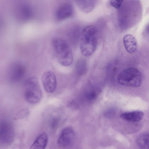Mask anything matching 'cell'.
<instances>
[{
	"mask_svg": "<svg viewBox=\"0 0 149 149\" xmlns=\"http://www.w3.org/2000/svg\"><path fill=\"white\" fill-rule=\"evenodd\" d=\"M98 30L94 26L85 28L80 37L79 47L82 55L85 56L91 55L95 50L97 44Z\"/></svg>",
	"mask_w": 149,
	"mask_h": 149,
	"instance_id": "6da1fadb",
	"label": "cell"
},
{
	"mask_svg": "<svg viewBox=\"0 0 149 149\" xmlns=\"http://www.w3.org/2000/svg\"><path fill=\"white\" fill-rule=\"evenodd\" d=\"M52 44L60 64L63 66H68L73 62V56L71 50L67 42L59 38L54 39Z\"/></svg>",
	"mask_w": 149,
	"mask_h": 149,
	"instance_id": "7a4b0ae2",
	"label": "cell"
},
{
	"mask_svg": "<svg viewBox=\"0 0 149 149\" xmlns=\"http://www.w3.org/2000/svg\"><path fill=\"white\" fill-rule=\"evenodd\" d=\"M142 75L137 69L133 67L126 68L118 74V80L119 83L123 86L138 87L141 85Z\"/></svg>",
	"mask_w": 149,
	"mask_h": 149,
	"instance_id": "3957f363",
	"label": "cell"
},
{
	"mask_svg": "<svg viewBox=\"0 0 149 149\" xmlns=\"http://www.w3.org/2000/svg\"><path fill=\"white\" fill-rule=\"evenodd\" d=\"M24 93L25 100L30 103L34 104L40 101L42 93L36 78L31 77L27 80L25 84Z\"/></svg>",
	"mask_w": 149,
	"mask_h": 149,
	"instance_id": "277c9868",
	"label": "cell"
},
{
	"mask_svg": "<svg viewBox=\"0 0 149 149\" xmlns=\"http://www.w3.org/2000/svg\"><path fill=\"white\" fill-rule=\"evenodd\" d=\"M15 130L13 124L8 120L1 121L0 125V143L3 146H8L13 142Z\"/></svg>",
	"mask_w": 149,
	"mask_h": 149,
	"instance_id": "5b68a950",
	"label": "cell"
},
{
	"mask_svg": "<svg viewBox=\"0 0 149 149\" xmlns=\"http://www.w3.org/2000/svg\"><path fill=\"white\" fill-rule=\"evenodd\" d=\"M25 66L20 62L15 63L12 65L9 70V77L10 80L14 82L22 80L26 74Z\"/></svg>",
	"mask_w": 149,
	"mask_h": 149,
	"instance_id": "8992f818",
	"label": "cell"
},
{
	"mask_svg": "<svg viewBox=\"0 0 149 149\" xmlns=\"http://www.w3.org/2000/svg\"><path fill=\"white\" fill-rule=\"evenodd\" d=\"M41 79L45 91L49 93L54 92L57 86L56 77L54 73L49 71L46 72L42 74Z\"/></svg>",
	"mask_w": 149,
	"mask_h": 149,
	"instance_id": "52a82bcc",
	"label": "cell"
},
{
	"mask_svg": "<svg viewBox=\"0 0 149 149\" xmlns=\"http://www.w3.org/2000/svg\"><path fill=\"white\" fill-rule=\"evenodd\" d=\"M74 136L73 129L70 127H66L61 132L58 139L57 144L61 148L68 147L73 143Z\"/></svg>",
	"mask_w": 149,
	"mask_h": 149,
	"instance_id": "ba28073f",
	"label": "cell"
},
{
	"mask_svg": "<svg viewBox=\"0 0 149 149\" xmlns=\"http://www.w3.org/2000/svg\"><path fill=\"white\" fill-rule=\"evenodd\" d=\"M73 12L72 6L68 3H65L60 6L57 10L56 17L58 20H63L70 17Z\"/></svg>",
	"mask_w": 149,
	"mask_h": 149,
	"instance_id": "9c48e42d",
	"label": "cell"
},
{
	"mask_svg": "<svg viewBox=\"0 0 149 149\" xmlns=\"http://www.w3.org/2000/svg\"><path fill=\"white\" fill-rule=\"evenodd\" d=\"M123 43L125 49L128 53L135 52L137 48V42L136 38L130 34L125 35L123 38Z\"/></svg>",
	"mask_w": 149,
	"mask_h": 149,
	"instance_id": "30bf717a",
	"label": "cell"
},
{
	"mask_svg": "<svg viewBox=\"0 0 149 149\" xmlns=\"http://www.w3.org/2000/svg\"><path fill=\"white\" fill-rule=\"evenodd\" d=\"M143 116V113L140 111L125 112L120 115V117L122 119L130 122H139L142 119Z\"/></svg>",
	"mask_w": 149,
	"mask_h": 149,
	"instance_id": "8fae6325",
	"label": "cell"
},
{
	"mask_svg": "<svg viewBox=\"0 0 149 149\" xmlns=\"http://www.w3.org/2000/svg\"><path fill=\"white\" fill-rule=\"evenodd\" d=\"M48 141L47 134L43 132L39 135L31 146V149H44L45 148Z\"/></svg>",
	"mask_w": 149,
	"mask_h": 149,
	"instance_id": "7c38bea8",
	"label": "cell"
},
{
	"mask_svg": "<svg viewBox=\"0 0 149 149\" xmlns=\"http://www.w3.org/2000/svg\"><path fill=\"white\" fill-rule=\"evenodd\" d=\"M75 0L79 8L86 13L91 11L95 7V0Z\"/></svg>",
	"mask_w": 149,
	"mask_h": 149,
	"instance_id": "4fadbf2b",
	"label": "cell"
},
{
	"mask_svg": "<svg viewBox=\"0 0 149 149\" xmlns=\"http://www.w3.org/2000/svg\"><path fill=\"white\" fill-rule=\"evenodd\" d=\"M136 141L140 148L149 149V134L145 133L139 135L137 137Z\"/></svg>",
	"mask_w": 149,
	"mask_h": 149,
	"instance_id": "5bb4252c",
	"label": "cell"
},
{
	"mask_svg": "<svg viewBox=\"0 0 149 149\" xmlns=\"http://www.w3.org/2000/svg\"><path fill=\"white\" fill-rule=\"evenodd\" d=\"M19 10V15L22 19L26 20L32 16V11L31 8L27 5L22 6Z\"/></svg>",
	"mask_w": 149,
	"mask_h": 149,
	"instance_id": "9a60e30c",
	"label": "cell"
},
{
	"mask_svg": "<svg viewBox=\"0 0 149 149\" xmlns=\"http://www.w3.org/2000/svg\"><path fill=\"white\" fill-rule=\"evenodd\" d=\"M60 119L57 117L54 116L50 119L49 122V125L50 128L53 130L57 129L60 123Z\"/></svg>",
	"mask_w": 149,
	"mask_h": 149,
	"instance_id": "2e32d148",
	"label": "cell"
},
{
	"mask_svg": "<svg viewBox=\"0 0 149 149\" xmlns=\"http://www.w3.org/2000/svg\"><path fill=\"white\" fill-rule=\"evenodd\" d=\"M29 114V111L27 109H24L19 111L14 117L15 120L24 118L28 116Z\"/></svg>",
	"mask_w": 149,
	"mask_h": 149,
	"instance_id": "e0dca14e",
	"label": "cell"
},
{
	"mask_svg": "<svg viewBox=\"0 0 149 149\" xmlns=\"http://www.w3.org/2000/svg\"><path fill=\"white\" fill-rule=\"evenodd\" d=\"M123 0H110V3L112 6L117 9H118L120 8Z\"/></svg>",
	"mask_w": 149,
	"mask_h": 149,
	"instance_id": "ac0fdd59",
	"label": "cell"
},
{
	"mask_svg": "<svg viewBox=\"0 0 149 149\" xmlns=\"http://www.w3.org/2000/svg\"><path fill=\"white\" fill-rule=\"evenodd\" d=\"M97 96L96 93L94 91L89 92L86 95V98L89 100H92L95 99Z\"/></svg>",
	"mask_w": 149,
	"mask_h": 149,
	"instance_id": "d6986e66",
	"label": "cell"
},
{
	"mask_svg": "<svg viewBox=\"0 0 149 149\" xmlns=\"http://www.w3.org/2000/svg\"><path fill=\"white\" fill-rule=\"evenodd\" d=\"M104 114L106 117H111L114 116L115 114V111L113 109H110L105 112Z\"/></svg>",
	"mask_w": 149,
	"mask_h": 149,
	"instance_id": "ffe728a7",
	"label": "cell"
}]
</instances>
